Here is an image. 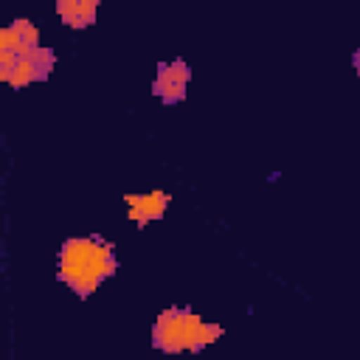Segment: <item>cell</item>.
I'll use <instances>...</instances> for the list:
<instances>
[{
	"instance_id": "277c9868",
	"label": "cell",
	"mask_w": 360,
	"mask_h": 360,
	"mask_svg": "<svg viewBox=\"0 0 360 360\" xmlns=\"http://www.w3.org/2000/svg\"><path fill=\"white\" fill-rule=\"evenodd\" d=\"M188 82H191V68L183 59H172V62H163L158 68V76L152 82V93L163 104H177L186 98Z\"/></svg>"
},
{
	"instance_id": "6da1fadb",
	"label": "cell",
	"mask_w": 360,
	"mask_h": 360,
	"mask_svg": "<svg viewBox=\"0 0 360 360\" xmlns=\"http://www.w3.org/2000/svg\"><path fill=\"white\" fill-rule=\"evenodd\" d=\"M118 267L115 245L101 236H70L56 256V278L79 298L96 292Z\"/></svg>"
},
{
	"instance_id": "3957f363",
	"label": "cell",
	"mask_w": 360,
	"mask_h": 360,
	"mask_svg": "<svg viewBox=\"0 0 360 360\" xmlns=\"http://www.w3.org/2000/svg\"><path fill=\"white\" fill-rule=\"evenodd\" d=\"M56 65V53L48 45H39L34 51H0V79L11 84L14 90H22L28 84L45 82Z\"/></svg>"
},
{
	"instance_id": "5b68a950",
	"label": "cell",
	"mask_w": 360,
	"mask_h": 360,
	"mask_svg": "<svg viewBox=\"0 0 360 360\" xmlns=\"http://www.w3.org/2000/svg\"><path fill=\"white\" fill-rule=\"evenodd\" d=\"M124 202H127L129 222L143 228V225H149L155 219H163V214L169 211L172 194L163 191V188H155V191H143V194H124Z\"/></svg>"
},
{
	"instance_id": "8992f818",
	"label": "cell",
	"mask_w": 360,
	"mask_h": 360,
	"mask_svg": "<svg viewBox=\"0 0 360 360\" xmlns=\"http://www.w3.org/2000/svg\"><path fill=\"white\" fill-rule=\"evenodd\" d=\"M39 45H42L39 42V28L31 20H25V17L14 20L11 25H6L0 31V51H17V53H22V51H34Z\"/></svg>"
},
{
	"instance_id": "7a4b0ae2",
	"label": "cell",
	"mask_w": 360,
	"mask_h": 360,
	"mask_svg": "<svg viewBox=\"0 0 360 360\" xmlns=\"http://www.w3.org/2000/svg\"><path fill=\"white\" fill-rule=\"evenodd\" d=\"M222 338V326L191 307H166L152 323V346L163 354H197Z\"/></svg>"
},
{
	"instance_id": "ba28073f",
	"label": "cell",
	"mask_w": 360,
	"mask_h": 360,
	"mask_svg": "<svg viewBox=\"0 0 360 360\" xmlns=\"http://www.w3.org/2000/svg\"><path fill=\"white\" fill-rule=\"evenodd\" d=\"M352 62H354V70H357V76H360V48L354 51V56H352Z\"/></svg>"
},
{
	"instance_id": "52a82bcc",
	"label": "cell",
	"mask_w": 360,
	"mask_h": 360,
	"mask_svg": "<svg viewBox=\"0 0 360 360\" xmlns=\"http://www.w3.org/2000/svg\"><path fill=\"white\" fill-rule=\"evenodd\" d=\"M59 22L68 28H90L98 14V0H59L56 3Z\"/></svg>"
}]
</instances>
